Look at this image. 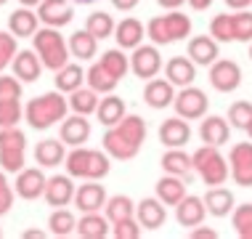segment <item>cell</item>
Listing matches in <instances>:
<instances>
[{
    "instance_id": "obj_1",
    "label": "cell",
    "mask_w": 252,
    "mask_h": 239,
    "mask_svg": "<svg viewBox=\"0 0 252 239\" xmlns=\"http://www.w3.org/2000/svg\"><path fill=\"white\" fill-rule=\"evenodd\" d=\"M144 141H146V120L138 117V114H125L117 125L106 128L101 146H104V152L112 160L125 162V160H133L141 152Z\"/></svg>"
},
{
    "instance_id": "obj_2",
    "label": "cell",
    "mask_w": 252,
    "mask_h": 239,
    "mask_svg": "<svg viewBox=\"0 0 252 239\" xmlns=\"http://www.w3.org/2000/svg\"><path fill=\"white\" fill-rule=\"evenodd\" d=\"M66 112H69V99L61 91H51L32 99L24 106V120L32 131H48L66 117Z\"/></svg>"
},
{
    "instance_id": "obj_3",
    "label": "cell",
    "mask_w": 252,
    "mask_h": 239,
    "mask_svg": "<svg viewBox=\"0 0 252 239\" xmlns=\"http://www.w3.org/2000/svg\"><path fill=\"white\" fill-rule=\"evenodd\" d=\"M64 168L72 178L80 181H104L112 170V157L101 149H88V146H72L66 152Z\"/></svg>"
},
{
    "instance_id": "obj_4",
    "label": "cell",
    "mask_w": 252,
    "mask_h": 239,
    "mask_svg": "<svg viewBox=\"0 0 252 239\" xmlns=\"http://www.w3.org/2000/svg\"><path fill=\"white\" fill-rule=\"evenodd\" d=\"M146 37L154 45H170L178 43V40H189L191 37V19H189V13L178 8L162 13V16H154L146 24Z\"/></svg>"
},
{
    "instance_id": "obj_5",
    "label": "cell",
    "mask_w": 252,
    "mask_h": 239,
    "mask_svg": "<svg viewBox=\"0 0 252 239\" xmlns=\"http://www.w3.org/2000/svg\"><path fill=\"white\" fill-rule=\"evenodd\" d=\"M32 45H35L40 61H43L45 69L59 72L64 64H69L72 53H69V43L64 40V35L56 27H40L32 35Z\"/></svg>"
},
{
    "instance_id": "obj_6",
    "label": "cell",
    "mask_w": 252,
    "mask_h": 239,
    "mask_svg": "<svg viewBox=\"0 0 252 239\" xmlns=\"http://www.w3.org/2000/svg\"><path fill=\"white\" fill-rule=\"evenodd\" d=\"M191 157H194V173L202 178L204 186H220V183L228 181L231 168H228V160L220 154V146L204 143Z\"/></svg>"
},
{
    "instance_id": "obj_7",
    "label": "cell",
    "mask_w": 252,
    "mask_h": 239,
    "mask_svg": "<svg viewBox=\"0 0 252 239\" xmlns=\"http://www.w3.org/2000/svg\"><path fill=\"white\" fill-rule=\"evenodd\" d=\"M173 106H175V114L183 117V120H202L204 114H207L210 99H207V93H204L202 88L186 85V88H181V91L175 93Z\"/></svg>"
},
{
    "instance_id": "obj_8",
    "label": "cell",
    "mask_w": 252,
    "mask_h": 239,
    "mask_svg": "<svg viewBox=\"0 0 252 239\" xmlns=\"http://www.w3.org/2000/svg\"><path fill=\"white\" fill-rule=\"evenodd\" d=\"M228 168L236 186H244V189L252 186V141H239L231 146Z\"/></svg>"
},
{
    "instance_id": "obj_9",
    "label": "cell",
    "mask_w": 252,
    "mask_h": 239,
    "mask_svg": "<svg viewBox=\"0 0 252 239\" xmlns=\"http://www.w3.org/2000/svg\"><path fill=\"white\" fill-rule=\"evenodd\" d=\"M210 85L218 93H234L242 85V67L234 59H218L210 64Z\"/></svg>"
},
{
    "instance_id": "obj_10",
    "label": "cell",
    "mask_w": 252,
    "mask_h": 239,
    "mask_svg": "<svg viewBox=\"0 0 252 239\" xmlns=\"http://www.w3.org/2000/svg\"><path fill=\"white\" fill-rule=\"evenodd\" d=\"M162 69V56H159V45H144L141 43L138 48H133L130 53V72L141 80H152L157 77Z\"/></svg>"
},
{
    "instance_id": "obj_11",
    "label": "cell",
    "mask_w": 252,
    "mask_h": 239,
    "mask_svg": "<svg viewBox=\"0 0 252 239\" xmlns=\"http://www.w3.org/2000/svg\"><path fill=\"white\" fill-rule=\"evenodd\" d=\"M93 133V125L85 114H74L72 117H64L59 122V138L66 143V146H85L88 138Z\"/></svg>"
},
{
    "instance_id": "obj_12",
    "label": "cell",
    "mask_w": 252,
    "mask_h": 239,
    "mask_svg": "<svg viewBox=\"0 0 252 239\" xmlns=\"http://www.w3.org/2000/svg\"><path fill=\"white\" fill-rule=\"evenodd\" d=\"M45 183H48V178L43 175V170H40V168H24V170H19V173H16L13 191H16V197L32 202V200H40V197L45 194Z\"/></svg>"
},
{
    "instance_id": "obj_13",
    "label": "cell",
    "mask_w": 252,
    "mask_h": 239,
    "mask_svg": "<svg viewBox=\"0 0 252 239\" xmlns=\"http://www.w3.org/2000/svg\"><path fill=\"white\" fill-rule=\"evenodd\" d=\"M37 16L45 27H66L74 19V3L72 0H43L37 5Z\"/></svg>"
},
{
    "instance_id": "obj_14",
    "label": "cell",
    "mask_w": 252,
    "mask_h": 239,
    "mask_svg": "<svg viewBox=\"0 0 252 239\" xmlns=\"http://www.w3.org/2000/svg\"><path fill=\"white\" fill-rule=\"evenodd\" d=\"M106 189L104 183L98 181H85L80 183L77 191H74V207L80 210V213H96V210L106 207Z\"/></svg>"
},
{
    "instance_id": "obj_15",
    "label": "cell",
    "mask_w": 252,
    "mask_h": 239,
    "mask_svg": "<svg viewBox=\"0 0 252 239\" xmlns=\"http://www.w3.org/2000/svg\"><path fill=\"white\" fill-rule=\"evenodd\" d=\"M74 191H77V186H74V178H72L69 173L51 175L48 183H45L43 200L48 202L51 207H66L69 202H74Z\"/></svg>"
},
{
    "instance_id": "obj_16",
    "label": "cell",
    "mask_w": 252,
    "mask_h": 239,
    "mask_svg": "<svg viewBox=\"0 0 252 239\" xmlns=\"http://www.w3.org/2000/svg\"><path fill=\"white\" fill-rule=\"evenodd\" d=\"M167 205L159 200V197H146V200H141L135 205V218H138V223L144 226L146 231H157L165 226L167 221Z\"/></svg>"
},
{
    "instance_id": "obj_17",
    "label": "cell",
    "mask_w": 252,
    "mask_h": 239,
    "mask_svg": "<svg viewBox=\"0 0 252 239\" xmlns=\"http://www.w3.org/2000/svg\"><path fill=\"white\" fill-rule=\"evenodd\" d=\"M186 53L196 67H210L220 56V43L213 35H196V37H189Z\"/></svg>"
},
{
    "instance_id": "obj_18",
    "label": "cell",
    "mask_w": 252,
    "mask_h": 239,
    "mask_svg": "<svg viewBox=\"0 0 252 239\" xmlns=\"http://www.w3.org/2000/svg\"><path fill=\"white\" fill-rule=\"evenodd\" d=\"M159 141H162V146H167V149L186 146V143L191 141V128H189V120L178 117V114H175V117H167L159 125Z\"/></svg>"
},
{
    "instance_id": "obj_19",
    "label": "cell",
    "mask_w": 252,
    "mask_h": 239,
    "mask_svg": "<svg viewBox=\"0 0 252 239\" xmlns=\"http://www.w3.org/2000/svg\"><path fill=\"white\" fill-rule=\"evenodd\" d=\"M204 215H207V205H204V197L186 194L178 205H175V221H178L183 229L199 226V223L204 221Z\"/></svg>"
},
{
    "instance_id": "obj_20",
    "label": "cell",
    "mask_w": 252,
    "mask_h": 239,
    "mask_svg": "<svg viewBox=\"0 0 252 239\" xmlns=\"http://www.w3.org/2000/svg\"><path fill=\"white\" fill-rule=\"evenodd\" d=\"M175 85L170 83L167 77H152L146 80V88H144V101L146 106L152 109H165V106H173L175 101Z\"/></svg>"
},
{
    "instance_id": "obj_21",
    "label": "cell",
    "mask_w": 252,
    "mask_h": 239,
    "mask_svg": "<svg viewBox=\"0 0 252 239\" xmlns=\"http://www.w3.org/2000/svg\"><path fill=\"white\" fill-rule=\"evenodd\" d=\"M43 61H40L37 51L32 48V51H19L16 59H13L11 64V72L16 74L22 83H35V80H40V74H43Z\"/></svg>"
},
{
    "instance_id": "obj_22",
    "label": "cell",
    "mask_w": 252,
    "mask_h": 239,
    "mask_svg": "<svg viewBox=\"0 0 252 239\" xmlns=\"http://www.w3.org/2000/svg\"><path fill=\"white\" fill-rule=\"evenodd\" d=\"M165 77L175 88L194 85V80H196V64L189 56H173V59H167V64H165Z\"/></svg>"
},
{
    "instance_id": "obj_23",
    "label": "cell",
    "mask_w": 252,
    "mask_h": 239,
    "mask_svg": "<svg viewBox=\"0 0 252 239\" xmlns=\"http://www.w3.org/2000/svg\"><path fill=\"white\" fill-rule=\"evenodd\" d=\"M144 37H146V30L135 16H125L122 22H117V27H114V40H117V45L125 48V51L138 48L144 43Z\"/></svg>"
},
{
    "instance_id": "obj_24",
    "label": "cell",
    "mask_w": 252,
    "mask_h": 239,
    "mask_svg": "<svg viewBox=\"0 0 252 239\" xmlns=\"http://www.w3.org/2000/svg\"><path fill=\"white\" fill-rule=\"evenodd\" d=\"M204 205H207V213L215 215V218H226L234 213L236 207V200H234V191L226 189L220 183V186H210L207 194H204Z\"/></svg>"
},
{
    "instance_id": "obj_25",
    "label": "cell",
    "mask_w": 252,
    "mask_h": 239,
    "mask_svg": "<svg viewBox=\"0 0 252 239\" xmlns=\"http://www.w3.org/2000/svg\"><path fill=\"white\" fill-rule=\"evenodd\" d=\"M199 138L210 146H223V143L231 141V122L226 117H204L202 125H199Z\"/></svg>"
},
{
    "instance_id": "obj_26",
    "label": "cell",
    "mask_w": 252,
    "mask_h": 239,
    "mask_svg": "<svg viewBox=\"0 0 252 239\" xmlns=\"http://www.w3.org/2000/svg\"><path fill=\"white\" fill-rule=\"evenodd\" d=\"M66 143L61 138H43L35 146V162L40 168H59L66 160Z\"/></svg>"
},
{
    "instance_id": "obj_27",
    "label": "cell",
    "mask_w": 252,
    "mask_h": 239,
    "mask_svg": "<svg viewBox=\"0 0 252 239\" xmlns=\"http://www.w3.org/2000/svg\"><path fill=\"white\" fill-rule=\"evenodd\" d=\"M109 223L112 221L106 218V213L101 215V210H96V213H83V218L77 221V234L83 239H106L112 234Z\"/></svg>"
},
{
    "instance_id": "obj_28",
    "label": "cell",
    "mask_w": 252,
    "mask_h": 239,
    "mask_svg": "<svg viewBox=\"0 0 252 239\" xmlns=\"http://www.w3.org/2000/svg\"><path fill=\"white\" fill-rule=\"evenodd\" d=\"M159 162H162V170H165V173L181 175V178H186V181L191 178V173H194V157L183 152V146L181 149H167Z\"/></svg>"
},
{
    "instance_id": "obj_29",
    "label": "cell",
    "mask_w": 252,
    "mask_h": 239,
    "mask_svg": "<svg viewBox=\"0 0 252 239\" xmlns=\"http://www.w3.org/2000/svg\"><path fill=\"white\" fill-rule=\"evenodd\" d=\"M125 114H127V106H125V101H122L117 93H106L104 99L98 101L96 120H98L104 128H112V125H117V122H120L122 117H125Z\"/></svg>"
},
{
    "instance_id": "obj_30",
    "label": "cell",
    "mask_w": 252,
    "mask_h": 239,
    "mask_svg": "<svg viewBox=\"0 0 252 239\" xmlns=\"http://www.w3.org/2000/svg\"><path fill=\"white\" fill-rule=\"evenodd\" d=\"M40 16L37 11L27 8V5H22V8H16L8 16V32H13L16 37H32L35 32L40 30Z\"/></svg>"
},
{
    "instance_id": "obj_31",
    "label": "cell",
    "mask_w": 252,
    "mask_h": 239,
    "mask_svg": "<svg viewBox=\"0 0 252 239\" xmlns=\"http://www.w3.org/2000/svg\"><path fill=\"white\" fill-rule=\"evenodd\" d=\"M66 43H69L72 59H77V61H91L98 51V37H93L88 30H77L74 35H69Z\"/></svg>"
},
{
    "instance_id": "obj_32",
    "label": "cell",
    "mask_w": 252,
    "mask_h": 239,
    "mask_svg": "<svg viewBox=\"0 0 252 239\" xmlns=\"http://www.w3.org/2000/svg\"><path fill=\"white\" fill-rule=\"evenodd\" d=\"M85 83L91 85L98 96H106V93H114V88L120 85V80L114 77V74L109 72L106 67L101 64V61H96V64H93L91 69L85 72Z\"/></svg>"
},
{
    "instance_id": "obj_33",
    "label": "cell",
    "mask_w": 252,
    "mask_h": 239,
    "mask_svg": "<svg viewBox=\"0 0 252 239\" xmlns=\"http://www.w3.org/2000/svg\"><path fill=\"white\" fill-rule=\"evenodd\" d=\"M157 197H159L165 205H178L183 197H186V183H183L181 175H170L165 173L159 181H157Z\"/></svg>"
},
{
    "instance_id": "obj_34",
    "label": "cell",
    "mask_w": 252,
    "mask_h": 239,
    "mask_svg": "<svg viewBox=\"0 0 252 239\" xmlns=\"http://www.w3.org/2000/svg\"><path fill=\"white\" fill-rule=\"evenodd\" d=\"M56 77H53V83H56V91L61 93H72V91H77V88H83L85 83V69L80 64H64L59 72H53Z\"/></svg>"
},
{
    "instance_id": "obj_35",
    "label": "cell",
    "mask_w": 252,
    "mask_h": 239,
    "mask_svg": "<svg viewBox=\"0 0 252 239\" xmlns=\"http://www.w3.org/2000/svg\"><path fill=\"white\" fill-rule=\"evenodd\" d=\"M98 93L93 91L91 85L88 88H77V91L69 93V109L74 114H85V117H91V114H96L98 109Z\"/></svg>"
},
{
    "instance_id": "obj_36",
    "label": "cell",
    "mask_w": 252,
    "mask_h": 239,
    "mask_svg": "<svg viewBox=\"0 0 252 239\" xmlns=\"http://www.w3.org/2000/svg\"><path fill=\"white\" fill-rule=\"evenodd\" d=\"M77 231V218L72 210L66 207H53V213L48 218V234L53 237H69Z\"/></svg>"
},
{
    "instance_id": "obj_37",
    "label": "cell",
    "mask_w": 252,
    "mask_h": 239,
    "mask_svg": "<svg viewBox=\"0 0 252 239\" xmlns=\"http://www.w3.org/2000/svg\"><path fill=\"white\" fill-rule=\"evenodd\" d=\"M114 27H117V22H114L112 13H106V11H93V13H88V19H85V30L98 40L114 37Z\"/></svg>"
},
{
    "instance_id": "obj_38",
    "label": "cell",
    "mask_w": 252,
    "mask_h": 239,
    "mask_svg": "<svg viewBox=\"0 0 252 239\" xmlns=\"http://www.w3.org/2000/svg\"><path fill=\"white\" fill-rule=\"evenodd\" d=\"M104 213H106V218L112 223L122 221V218H135V202L127 194H114V197H109V200H106Z\"/></svg>"
},
{
    "instance_id": "obj_39",
    "label": "cell",
    "mask_w": 252,
    "mask_h": 239,
    "mask_svg": "<svg viewBox=\"0 0 252 239\" xmlns=\"http://www.w3.org/2000/svg\"><path fill=\"white\" fill-rule=\"evenodd\" d=\"M101 64H104L117 80H122L127 72H130V56H125V48H120V45L101 53Z\"/></svg>"
},
{
    "instance_id": "obj_40",
    "label": "cell",
    "mask_w": 252,
    "mask_h": 239,
    "mask_svg": "<svg viewBox=\"0 0 252 239\" xmlns=\"http://www.w3.org/2000/svg\"><path fill=\"white\" fill-rule=\"evenodd\" d=\"M210 35H213L218 43H234V13H218L210 22Z\"/></svg>"
},
{
    "instance_id": "obj_41",
    "label": "cell",
    "mask_w": 252,
    "mask_h": 239,
    "mask_svg": "<svg viewBox=\"0 0 252 239\" xmlns=\"http://www.w3.org/2000/svg\"><path fill=\"white\" fill-rule=\"evenodd\" d=\"M0 152H27V136L19 125L0 128Z\"/></svg>"
},
{
    "instance_id": "obj_42",
    "label": "cell",
    "mask_w": 252,
    "mask_h": 239,
    "mask_svg": "<svg viewBox=\"0 0 252 239\" xmlns=\"http://www.w3.org/2000/svg\"><path fill=\"white\" fill-rule=\"evenodd\" d=\"M231 223L242 239H252V202L236 205L234 213H231Z\"/></svg>"
},
{
    "instance_id": "obj_43",
    "label": "cell",
    "mask_w": 252,
    "mask_h": 239,
    "mask_svg": "<svg viewBox=\"0 0 252 239\" xmlns=\"http://www.w3.org/2000/svg\"><path fill=\"white\" fill-rule=\"evenodd\" d=\"M250 120H252V104L250 101H234V104L228 106L231 128H236V131H247Z\"/></svg>"
},
{
    "instance_id": "obj_44",
    "label": "cell",
    "mask_w": 252,
    "mask_h": 239,
    "mask_svg": "<svg viewBox=\"0 0 252 239\" xmlns=\"http://www.w3.org/2000/svg\"><path fill=\"white\" fill-rule=\"evenodd\" d=\"M16 35L13 32H0V72H5L13 64L19 48H16Z\"/></svg>"
},
{
    "instance_id": "obj_45",
    "label": "cell",
    "mask_w": 252,
    "mask_h": 239,
    "mask_svg": "<svg viewBox=\"0 0 252 239\" xmlns=\"http://www.w3.org/2000/svg\"><path fill=\"white\" fill-rule=\"evenodd\" d=\"M234 35L236 43H252V11L242 8L234 13Z\"/></svg>"
},
{
    "instance_id": "obj_46",
    "label": "cell",
    "mask_w": 252,
    "mask_h": 239,
    "mask_svg": "<svg viewBox=\"0 0 252 239\" xmlns=\"http://www.w3.org/2000/svg\"><path fill=\"white\" fill-rule=\"evenodd\" d=\"M24 120L22 101H0V128H13Z\"/></svg>"
},
{
    "instance_id": "obj_47",
    "label": "cell",
    "mask_w": 252,
    "mask_h": 239,
    "mask_svg": "<svg viewBox=\"0 0 252 239\" xmlns=\"http://www.w3.org/2000/svg\"><path fill=\"white\" fill-rule=\"evenodd\" d=\"M0 101H22V80L0 72Z\"/></svg>"
},
{
    "instance_id": "obj_48",
    "label": "cell",
    "mask_w": 252,
    "mask_h": 239,
    "mask_svg": "<svg viewBox=\"0 0 252 239\" xmlns=\"http://www.w3.org/2000/svg\"><path fill=\"white\" fill-rule=\"evenodd\" d=\"M144 226L138 223V218H122V221L112 223V234L117 239H138Z\"/></svg>"
},
{
    "instance_id": "obj_49",
    "label": "cell",
    "mask_w": 252,
    "mask_h": 239,
    "mask_svg": "<svg viewBox=\"0 0 252 239\" xmlns=\"http://www.w3.org/2000/svg\"><path fill=\"white\" fill-rule=\"evenodd\" d=\"M24 162H27V152H0V168H3L5 173L16 175L19 170L27 168Z\"/></svg>"
},
{
    "instance_id": "obj_50",
    "label": "cell",
    "mask_w": 252,
    "mask_h": 239,
    "mask_svg": "<svg viewBox=\"0 0 252 239\" xmlns=\"http://www.w3.org/2000/svg\"><path fill=\"white\" fill-rule=\"evenodd\" d=\"M13 197H16V191H13V186L8 183V178H5V170L0 168V215L11 213Z\"/></svg>"
},
{
    "instance_id": "obj_51",
    "label": "cell",
    "mask_w": 252,
    "mask_h": 239,
    "mask_svg": "<svg viewBox=\"0 0 252 239\" xmlns=\"http://www.w3.org/2000/svg\"><path fill=\"white\" fill-rule=\"evenodd\" d=\"M189 237L191 239H218V231L215 229H207V226H194L191 231H189Z\"/></svg>"
},
{
    "instance_id": "obj_52",
    "label": "cell",
    "mask_w": 252,
    "mask_h": 239,
    "mask_svg": "<svg viewBox=\"0 0 252 239\" xmlns=\"http://www.w3.org/2000/svg\"><path fill=\"white\" fill-rule=\"evenodd\" d=\"M138 3H141V0H112L114 8H117V11H125V13H127V11H133Z\"/></svg>"
},
{
    "instance_id": "obj_53",
    "label": "cell",
    "mask_w": 252,
    "mask_h": 239,
    "mask_svg": "<svg viewBox=\"0 0 252 239\" xmlns=\"http://www.w3.org/2000/svg\"><path fill=\"white\" fill-rule=\"evenodd\" d=\"M183 3H186V0H157V5L165 8V11H175V8H181Z\"/></svg>"
},
{
    "instance_id": "obj_54",
    "label": "cell",
    "mask_w": 252,
    "mask_h": 239,
    "mask_svg": "<svg viewBox=\"0 0 252 239\" xmlns=\"http://www.w3.org/2000/svg\"><path fill=\"white\" fill-rule=\"evenodd\" d=\"M223 3H226L228 8H234V11H242V8H250L252 0H223Z\"/></svg>"
},
{
    "instance_id": "obj_55",
    "label": "cell",
    "mask_w": 252,
    "mask_h": 239,
    "mask_svg": "<svg viewBox=\"0 0 252 239\" xmlns=\"http://www.w3.org/2000/svg\"><path fill=\"white\" fill-rule=\"evenodd\" d=\"M189 5H191L194 11H207L210 5H213V0H186Z\"/></svg>"
},
{
    "instance_id": "obj_56",
    "label": "cell",
    "mask_w": 252,
    "mask_h": 239,
    "mask_svg": "<svg viewBox=\"0 0 252 239\" xmlns=\"http://www.w3.org/2000/svg\"><path fill=\"white\" fill-rule=\"evenodd\" d=\"M22 237H24V239H43L45 231H43V229H27Z\"/></svg>"
},
{
    "instance_id": "obj_57",
    "label": "cell",
    "mask_w": 252,
    "mask_h": 239,
    "mask_svg": "<svg viewBox=\"0 0 252 239\" xmlns=\"http://www.w3.org/2000/svg\"><path fill=\"white\" fill-rule=\"evenodd\" d=\"M43 0H19V5H27V8H37Z\"/></svg>"
},
{
    "instance_id": "obj_58",
    "label": "cell",
    "mask_w": 252,
    "mask_h": 239,
    "mask_svg": "<svg viewBox=\"0 0 252 239\" xmlns=\"http://www.w3.org/2000/svg\"><path fill=\"white\" fill-rule=\"evenodd\" d=\"M72 3H77V5H91V3H96V0H72Z\"/></svg>"
},
{
    "instance_id": "obj_59",
    "label": "cell",
    "mask_w": 252,
    "mask_h": 239,
    "mask_svg": "<svg viewBox=\"0 0 252 239\" xmlns=\"http://www.w3.org/2000/svg\"><path fill=\"white\" fill-rule=\"evenodd\" d=\"M247 136L252 138V120H250V125H247Z\"/></svg>"
},
{
    "instance_id": "obj_60",
    "label": "cell",
    "mask_w": 252,
    "mask_h": 239,
    "mask_svg": "<svg viewBox=\"0 0 252 239\" xmlns=\"http://www.w3.org/2000/svg\"><path fill=\"white\" fill-rule=\"evenodd\" d=\"M250 61H252V43H250Z\"/></svg>"
},
{
    "instance_id": "obj_61",
    "label": "cell",
    "mask_w": 252,
    "mask_h": 239,
    "mask_svg": "<svg viewBox=\"0 0 252 239\" xmlns=\"http://www.w3.org/2000/svg\"><path fill=\"white\" fill-rule=\"evenodd\" d=\"M5 3H8V0H0V5H5Z\"/></svg>"
},
{
    "instance_id": "obj_62",
    "label": "cell",
    "mask_w": 252,
    "mask_h": 239,
    "mask_svg": "<svg viewBox=\"0 0 252 239\" xmlns=\"http://www.w3.org/2000/svg\"><path fill=\"white\" fill-rule=\"evenodd\" d=\"M0 237H3V229H0Z\"/></svg>"
}]
</instances>
